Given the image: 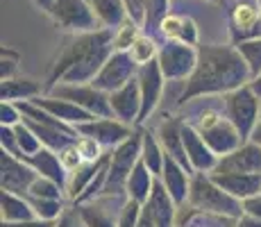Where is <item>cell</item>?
Masks as SVG:
<instances>
[{"label":"cell","mask_w":261,"mask_h":227,"mask_svg":"<svg viewBox=\"0 0 261 227\" xmlns=\"http://www.w3.org/2000/svg\"><path fill=\"white\" fill-rule=\"evenodd\" d=\"M77 214L84 227H118V223H114V214L107 211L105 203L93 200V205H80Z\"/></svg>","instance_id":"28"},{"label":"cell","mask_w":261,"mask_h":227,"mask_svg":"<svg viewBox=\"0 0 261 227\" xmlns=\"http://www.w3.org/2000/svg\"><path fill=\"white\" fill-rule=\"evenodd\" d=\"M112 55H114V30L102 28L98 32L77 34L64 48V53L59 55L46 89L53 91L57 84H84V82L91 84Z\"/></svg>","instance_id":"2"},{"label":"cell","mask_w":261,"mask_h":227,"mask_svg":"<svg viewBox=\"0 0 261 227\" xmlns=\"http://www.w3.org/2000/svg\"><path fill=\"white\" fill-rule=\"evenodd\" d=\"M237 3H248V5H257V0H237Z\"/></svg>","instance_id":"52"},{"label":"cell","mask_w":261,"mask_h":227,"mask_svg":"<svg viewBox=\"0 0 261 227\" xmlns=\"http://www.w3.org/2000/svg\"><path fill=\"white\" fill-rule=\"evenodd\" d=\"M109 103H112V112L118 120L123 123H137L139 114H141V87H139V80H129L125 87H120L118 91L109 93Z\"/></svg>","instance_id":"15"},{"label":"cell","mask_w":261,"mask_h":227,"mask_svg":"<svg viewBox=\"0 0 261 227\" xmlns=\"http://www.w3.org/2000/svg\"><path fill=\"white\" fill-rule=\"evenodd\" d=\"M250 89H252L254 91V93H257L259 95V98H261V73L257 75V78H254L252 80V82H250Z\"/></svg>","instance_id":"49"},{"label":"cell","mask_w":261,"mask_h":227,"mask_svg":"<svg viewBox=\"0 0 261 227\" xmlns=\"http://www.w3.org/2000/svg\"><path fill=\"white\" fill-rule=\"evenodd\" d=\"M0 203H3V223H32V220H37L34 209L21 195L3 191Z\"/></svg>","instance_id":"27"},{"label":"cell","mask_w":261,"mask_h":227,"mask_svg":"<svg viewBox=\"0 0 261 227\" xmlns=\"http://www.w3.org/2000/svg\"><path fill=\"white\" fill-rule=\"evenodd\" d=\"M14 132H16V141H18V148H21L23 157H25V155H37L39 150L43 148L41 141L37 139V134H34L25 123H18L16 128H14Z\"/></svg>","instance_id":"36"},{"label":"cell","mask_w":261,"mask_h":227,"mask_svg":"<svg viewBox=\"0 0 261 227\" xmlns=\"http://www.w3.org/2000/svg\"><path fill=\"white\" fill-rule=\"evenodd\" d=\"M189 16H177V14H168L162 23H159V30L157 32L162 34L166 41H179L182 39V32H184V25H187Z\"/></svg>","instance_id":"34"},{"label":"cell","mask_w":261,"mask_h":227,"mask_svg":"<svg viewBox=\"0 0 261 227\" xmlns=\"http://www.w3.org/2000/svg\"><path fill=\"white\" fill-rule=\"evenodd\" d=\"M53 98L71 100V103L80 105L82 109H87L89 114L100 116V118H114L112 103H109V93L95 89L93 84H59L53 91Z\"/></svg>","instance_id":"8"},{"label":"cell","mask_w":261,"mask_h":227,"mask_svg":"<svg viewBox=\"0 0 261 227\" xmlns=\"http://www.w3.org/2000/svg\"><path fill=\"white\" fill-rule=\"evenodd\" d=\"M0 166H3V191H9V193L25 195L30 191V186L34 184V180L39 178V173L32 166H28L25 161L5 153V150Z\"/></svg>","instance_id":"13"},{"label":"cell","mask_w":261,"mask_h":227,"mask_svg":"<svg viewBox=\"0 0 261 227\" xmlns=\"http://www.w3.org/2000/svg\"><path fill=\"white\" fill-rule=\"evenodd\" d=\"M237 50L241 53V57L245 59L250 68V75L252 80L261 73V39H248V41L237 43Z\"/></svg>","instance_id":"33"},{"label":"cell","mask_w":261,"mask_h":227,"mask_svg":"<svg viewBox=\"0 0 261 227\" xmlns=\"http://www.w3.org/2000/svg\"><path fill=\"white\" fill-rule=\"evenodd\" d=\"M164 157H166V153H162V150H159L157 139H154L150 132H143L141 159H143V164L150 168V173H152V175H162V170H164Z\"/></svg>","instance_id":"30"},{"label":"cell","mask_w":261,"mask_h":227,"mask_svg":"<svg viewBox=\"0 0 261 227\" xmlns=\"http://www.w3.org/2000/svg\"><path fill=\"white\" fill-rule=\"evenodd\" d=\"M261 18L259 5L237 3L229 12V34H232V43L237 45L241 41H248L252 37V30L257 28Z\"/></svg>","instance_id":"20"},{"label":"cell","mask_w":261,"mask_h":227,"mask_svg":"<svg viewBox=\"0 0 261 227\" xmlns=\"http://www.w3.org/2000/svg\"><path fill=\"white\" fill-rule=\"evenodd\" d=\"M139 28L141 25L134 23L132 18H127L120 28L114 30V53H129V48L134 45L141 34H139Z\"/></svg>","instance_id":"31"},{"label":"cell","mask_w":261,"mask_h":227,"mask_svg":"<svg viewBox=\"0 0 261 227\" xmlns=\"http://www.w3.org/2000/svg\"><path fill=\"white\" fill-rule=\"evenodd\" d=\"M250 141H254L257 145H261V120H259L257 128H254V132H252V136H250Z\"/></svg>","instance_id":"50"},{"label":"cell","mask_w":261,"mask_h":227,"mask_svg":"<svg viewBox=\"0 0 261 227\" xmlns=\"http://www.w3.org/2000/svg\"><path fill=\"white\" fill-rule=\"evenodd\" d=\"M200 136H202L204 143H207L209 148L218 155V159L225 157V155H229V153H234L237 148L243 145V136L239 134V130L234 128L232 120H229L227 116H223L214 128L200 132Z\"/></svg>","instance_id":"16"},{"label":"cell","mask_w":261,"mask_h":227,"mask_svg":"<svg viewBox=\"0 0 261 227\" xmlns=\"http://www.w3.org/2000/svg\"><path fill=\"white\" fill-rule=\"evenodd\" d=\"M43 87L32 78H9L3 80V89H0V95H3V103H18V100H30L39 98L41 95Z\"/></svg>","instance_id":"24"},{"label":"cell","mask_w":261,"mask_h":227,"mask_svg":"<svg viewBox=\"0 0 261 227\" xmlns=\"http://www.w3.org/2000/svg\"><path fill=\"white\" fill-rule=\"evenodd\" d=\"M89 3H91L100 25L107 30H116L129 18L123 0H89Z\"/></svg>","instance_id":"25"},{"label":"cell","mask_w":261,"mask_h":227,"mask_svg":"<svg viewBox=\"0 0 261 227\" xmlns=\"http://www.w3.org/2000/svg\"><path fill=\"white\" fill-rule=\"evenodd\" d=\"M139 87H141V114H139L137 125H141L143 120H148V116L157 109L159 98H162V89H164V73L159 68V62L152 59L150 64H143L139 66L137 73Z\"/></svg>","instance_id":"10"},{"label":"cell","mask_w":261,"mask_h":227,"mask_svg":"<svg viewBox=\"0 0 261 227\" xmlns=\"http://www.w3.org/2000/svg\"><path fill=\"white\" fill-rule=\"evenodd\" d=\"M77 134L82 136H91L98 141L102 148H112V145H120L123 141H127L132 136V128L127 123L118 118H98V120H89V123H80L75 125Z\"/></svg>","instance_id":"11"},{"label":"cell","mask_w":261,"mask_h":227,"mask_svg":"<svg viewBox=\"0 0 261 227\" xmlns=\"http://www.w3.org/2000/svg\"><path fill=\"white\" fill-rule=\"evenodd\" d=\"M77 218H80L77 209H66L62 214V218L57 220V225H55V227H80L77 225Z\"/></svg>","instance_id":"45"},{"label":"cell","mask_w":261,"mask_h":227,"mask_svg":"<svg viewBox=\"0 0 261 227\" xmlns=\"http://www.w3.org/2000/svg\"><path fill=\"white\" fill-rule=\"evenodd\" d=\"M3 125H7V128H16L18 123H23V114L21 109H18V105L14 103H3Z\"/></svg>","instance_id":"43"},{"label":"cell","mask_w":261,"mask_h":227,"mask_svg":"<svg viewBox=\"0 0 261 227\" xmlns=\"http://www.w3.org/2000/svg\"><path fill=\"white\" fill-rule=\"evenodd\" d=\"M232 173H261V145L248 141L234 153L218 159L209 175H232Z\"/></svg>","instance_id":"12"},{"label":"cell","mask_w":261,"mask_h":227,"mask_svg":"<svg viewBox=\"0 0 261 227\" xmlns=\"http://www.w3.org/2000/svg\"><path fill=\"white\" fill-rule=\"evenodd\" d=\"M189 205L200 211H212V214L220 216L225 214L227 218H241V214H243V200L223 191L209 178V173H195L191 178Z\"/></svg>","instance_id":"3"},{"label":"cell","mask_w":261,"mask_h":227,"mask_svg":"<svg viewBox=\"0 0 261 227\" xmlns=\"http://www.w3.org/2000/svg\"><path fill=\"white\" fill-rule=\"evenodd\" d=\"M34 5H37V7H41L43 12H48V14H50V9H53L55 0H34Z\"/></svg>","instance_id":"48"},{"label":"cell","mask_w":261,"mask_h":227,"mask_svg":"<svg viewBox=\"0 0 261 227\" xmlns=\"http://www.w3.org/2000/svg\"><path fill=\"white\" fill-rule=\"evenodd\" d=\"M127 7V16L134 23L145 25V16H148V0H123Z\"/></svg>","instance_id":"41"},{"label":"cell","mask_w":261,"mask_h":227,"mask_svg":"<svg viewBox=\"0 0 261 227\" xmlns=\"http://www.w3.org/2000/svg\"><path fill=\"white\" fill-rule=\"evenodd\" d=\"M250 78H252L250 68L237 45H200L198 66L187 80L184 93L179 95V105L198 95L229 93L239 87H245Z\"/></svg>","instance_id":"1"},{"label":"cell","mask_w":261,"mask_h":227,"mask_svg":"<svg viewBox=\"0 0 261 227\" xmlns=\"http://www.w3.org/2000/svg\"><path fill=\"white\" fill-rule=\"evenodd\" d=\"M143 207L148 209L154 227H175V223H177V216H175L177 214V209H175L177 205L173 203L164 182H159V180L152 182V193H150L148 203Z\"/></svg>","instance_id":"17"},{"label":"cell","mask_w":261,"mask_h":227,"mask_svg":"<svg viewBox=\"0 0 261 227\" xmlns=\"http://www.w3.org/2000/svg\"><path fill=\"white\" fill-rule=\"evenodd\" d=\"M168 0H148V16H145V28L159 30V23L168 16Z\"/></svg>","instance_id":"38"},{"label":"cell","mask_w":261,"mask_h":227,"mask_svg":"<svg viewBox=\"0 0 261 227\" xmlns=\"http://www.w3.org/2000/svg\"><path fill=\"white\" fill-rule=\"evenodd\" d=\"M141 211H143V205L137 203V200H127L123 207L118 209V227H137L139 225V218H141Z\"/></svg>","instance_id":"37"},{"label":"cell","mask_w":261,"mask_h":227,"mask_svg":"<svg viewBox=\"0 0 261 227\" xmlns=\"http://www.w3.org/2000/svg\"><path fill=\"white\" fill-rule=\"evenodd\" d=\"M243 214L254 216V218H261V193L252 195V198L243 200Z\"/></svg>","instance_id":"44"},{"label":"cell","mask_w":261,"mask_h":227,"mask_svg":"<svg viewBox=\"0 0 261 227\" xmlns=\"http://www.w3.org/2000/svg\"><path fill=\"white\" fill-rule=\"evenodd\" d=\"M237 227H261V218H254V216H241L237 220Z\"/></svg>","instance_id":"47"},{"label":"cell","mask_w":261,"mask_h":227,"mask_svg":"<svg viewBox=\"0 0 261 227\" xmlns=\"http://www.w3.org/2000/svg\"><path fill=\"white\" fill-rule=\"evenodd\" d=\"M182 123L179 118H166L162 125H159V143L164 145V153L168 157H173L177 164H182L184 168L189 170L191 175H195L193 166L187 157V148H184V139H182Z\"/></svg>","instance_id":"18"},{"label":"cell","mask_w":261,"mask_h":227,"mask_svg":"<svg viewBox=\"0 0 261 227\" xmlns=\"http://www.w3.org/2000/svg\"><path fill=\"white\" fill-rule=\"evenodd\" d=\"M23 198L30 203V207L34 209V214H37L39 220H59V218H62V214L66 211L64 200L37 198V195H30V193H25Z\"/></svg>","instance_id":"29"},{"label":"cell","mask_w":261,"mask_h":227,"mask_svg":"<svg viewBox=\"0 0 261 227\" xmlns=\"http://www.w3.org/2000/svg\"><path fill=\"white\" fill-rule=\"evenodd\" d=\"M189 170L184 168L182 164H177L173 157H164V170H162V178H164V186L170 193L173 203L177 207H182L184 203H189V189H191V180H189Z\"/></svg>","instance_id":"21"},{"label":"cell","mask_w":261,"mask_h":227,"mask_svg":"<svg viewBox=\"0 0 261 227\" xmlns=\"http://www.w3.org/2000/svg\"><path fill=\"white\" fill-rule=\"evenodd\" d=\"M223 3H225V0H223Z\"/></svg>","instance_id":"55"},{"label":"cell","mask_w":261,"mask_h":227,"mask_svg":"<svg viewBox=\"0 0 261 227\" xmlns=\"http://www.w3.org/2000/svg\"><path fill=\"white\" fill-rule=\"evenodd\" d=\"M50 16L59 28L71 30V32L87 34L102 30L89 0H55Z\"/></svg>","instance_id":"6"},{"label":"cell","mask_w":261,"mask_h":227,"mask_svg":"<svg viewBox=\"0 0 261 227\" xmlns=\"http://www.w3.org/2000/svg\"><path fill=\"white\" fill-rule=\"evenodd\" d=\"M30 103H34L37 107H41V109H46L48 114H53L55 118H59V120H64V123H68L71 125L73 123V128L75 125H80V123H89V120H93L95 116L93 114H89L87 109H82L80 105H75L71 103V100H62V98H34V100H30Z\"/></svg>","instance_id":"23"},{"label":"cell","mask_w":261,"mask_h":227,"mask_svg":"<svg viewBox=\"0 0 261 227\" xmlns=\"http://www.w3.org/2000/svg\"><path fill=\"white\" fill-rule=\"evenodd\" d=\"M225 116L232 120L243 141H250L259 125V95L250 89V84L225 93Z\"/></svg>","instance_id":"5"},{"label":"cell","mask_w":261,"mask_h":227,"mask_svg":"<svg viewBox=\"0 0 261 227\" xmlns=\"http://www.w3.org/2000/svg\"><path fill=\"white\" fill-rule=\"evenodd\" d=\"M30 195H37V198H50V200H64V189L57 184V182L48 180V178H41L39 175L34 180V184L30 186L28 191Z\"/></svg>","instance_id":"35"},{"label":"cell","mask_w":261,"mask_h":227,"mask_svg":"<svg viewBox=\"0 0 261 227\" xmlns=\"http://www.w3.org/2000/svg\"><path fill=\"white\" fill-rule=\"evenodd\" d=\"M257 5H259V9H261V0H257Z\"/></svg>","instance_id":"54"},{"label":"cell","mask_w":261,"mask_h":227,"mask_svg":"<svg viewBox=\"0 0 261 227\" xmlns=\"http://www.w3.org/2000/svg\"><path fill=\"white\" fill-rule=\"evenodd\" d=\"M57 155H59V161H62V166L68 170V175L82 168V161L84 159H82V155H80V150H77V145H75V143L66 145V148H62Z\"/></svg>","instance_id":"40"},{"label":"cell","mask_w":261,"mask_h":227,"mask_svg":"<svg viewBox=\"0 0 261 227\" xmlns=\"http://www.w3.org/2000/svg\"><path fill=\"white\" fill-rule=\"evenodd\" d=\"M57 220H32V223H3L0 227H55Z\"/></svg>","instance_id":"46"},{"label":"cell","mask_w":261,"mask_h":227,"mask_svg":"<svg viewBox=\"0 0 261 227\" xmlns=\"http://www.w3.org/2000/svg\"><path fill=\"white\" fill-rule=\"evenodd\" d=\"M129 55H132V59L139 64V66H143V64H150L152 59H157V55H159L157 41H154L150 34H141V37L134 41L132 48H129Z\"/></svg>","instance_id":"32"},{"label":"cell","mask_w":261,"mask_h":227,"mask_svg":"<svg viewBox=\"0 0 261 227\" xmlns=\"http://www.w3.org/2000/svg\"><path fill=\"white\" fill-rule=\"evenodd\" d=\"M216 184L239 200H248L261 193V173H232V175H209Z\"/></svg>","instance_id":"22"},{"label":"cell","mask_w":261,"mask_h":227,"mask_svg":"<svg viewBox=\"0 0 261 227\" xmlns=\"http://www.w3.org/2000/svg\"><path fill=\"white\" fill-rule=\"evenodd\" d=\"M21 161H25L28 166H32V168L37 170L41 178H48V180L57 182V184L66 191V186H68V170L62 166L59 155L55 153V150L41 148L37 155H25Z\"/></svg>","instance_id":"19"},{"label":"cell","mask_w":261,"mask_h":227,"mask_svg":"<svg viewBox=\"0 0 261 227\" xmlns=\"http://www.w3.org/2000/svg\"><path fill=\"white\" fill-rule=\"evenodd\" d=\"M250 39H261V18H259V23H257V28L252 30V37Z\"/></svg>","instance_id":"51"},{"label":"cell","mask_w":261,"mask_h":227,"mask_svg":"<svg viewBox=\"0 0 261 227\" xmlns=\"http://www.w3.org/2000/svg\"><path fill=\"white\" fill-rule=\"evenodd\" d=\"M16 68H18V53L3 48V68H0V78H3V80L14 78Z\"/></svg>","instance_id":"42"},{"label":"cell","mask_w":261,"mask_h":227,"mask_svg":"<svg viewBox=\"0 0 261 227\" xmlns=\"http://www.w3.org/2000/svg\"><path fill=\"white\" fill-rule=\"evenodd\" d=\"M137 73H139V64L132 59V55L114 53L112 57L107 59V64L100 68V73L95 75V80L91 84L95 89L105 91V93H114V91H118L120 87H125L129 80L137 78Z\"/></svg>","instance_id":"9"},{"label":"cell","mask_w":261,"mask_h":227,"mask_svg":"<svg viewBox=\"0 0 261 227\" xmlns=\"http://www.w3.org/2000/svg\"><path fill=\"white\" fill-rule=\"evenodd\" d=\"M212 3H223V0H212Z\"/></svg>","instance_id":"53"},{"label":"cell","mask_w":261,"mask_h":227,"mask_svg":"<svg viewBox=\"0 0 261 227\" xmlns=\"http://www.w3.org/2000/svg\"><path fill=\"white\" fill-rule=\"evenodd\" d=\"M152 182H154V175L150 173V168L143 164V159H139V164L134 166V170L127 178V186H125L129 200H137V203L145 205L150 193H152Z\"/></svg>","instance_id":"26"},{"label":"cell","mask_w":261,"mask_h":227,"mask_svg":"<svg viewBox=\"0 0 261 227\" xmlns=\"http://www.w3.org/2000/svg\"><path fill=\"white\" fill-rule=\"evenodd\" d=\"M182 139L184 148H187V157L195 173H212L218 164V155L204 143L198 130H193L189 123H182Z\"/></svg>","instance_id":"14"},{"label":"cell","mask_w":261,"mask_h":227,"mask_svg":"<svg viewBox=\"0 0 261 227\" xmlns=\"http://www.w3.org/2000/svg\"><path fill=\"white\" fill-rule=\"evenodd\" d=\"M157 62L166 80H189L198 66V48L182 41H166L159 50Z\"/></svg>","instance_id":"7"},{"label":"cell","mask_w":261,"mask_h":227,"mask_svg":"<svg viewBox=\"0 0 261 227\" xmlns=\"http://www.w3.org/2000/svg\"><path fill=\"white\" fill-rule=\"evenodd\" d=\"M75 145H77L80 155H82L84 161H89V164H93V161L102 159V145L98 143L95 139H91V136H80L77 141H75Z\"/></svg>","instance_id":"39"},{"label":"cell","mask_w":261,"mask_h":227,"mask_svg":"<svg viewBox=\"0 0 261 227\" xmlns=\"http://www.w3.org/2000/svg\"><path fill=\"white\" fill-rule=\"evenodd\" d=\"M141 148H143V130L134 132L127 141L116 145V150L112 153V159H109L107 182H105V189L100 195H118L127 186L129 173L141 159Z\"/></svg>","instance_id":"4"}]
</instances>
